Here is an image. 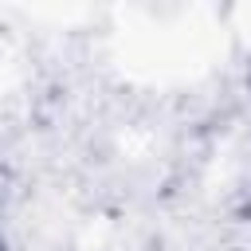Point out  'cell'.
Here are the masks:
<instances>
[{"label":"cell","instance_id":"6da1fadb","mask_svg":"<svg viewBox=\"0 0 251 251\" xmlns=\"http://www.w3.org/2000/svg\"><path fill=\"white\" fill-rule=\"evenodd\" d=\"M0 251H4V243H0Z\"/></svg>","mask_w":251,"mask_h":251}]
</instances>
